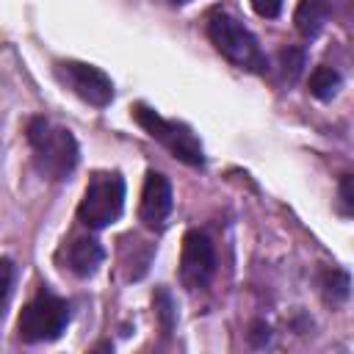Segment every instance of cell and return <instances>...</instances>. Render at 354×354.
Instances as JSON below:
<instances>
[{
  "mask_svg": "<svg viewBox=\"0 0 354 354\" xmlns=\"http://www.w3.org/2000/svg\"><path fill=\"white\" fill-rule=\"evenodd\" d=\"M25 136H28V144L33 152L36 171L41 177H47L53 183H64L75 171L80 149H77L75 136L66 127H61L44 116H33L25 127Z\"/></svg>",
  "mask_w": 354,
  "mask_h": 354,
  "instance_id": "6da1fadb",
  "label": "cell"
},
{
  "mask_svg": "<svg viewBox=\"0 0 354 354\" xmlns=\"http://www.w3.org/2000/svg\"><path fill=\"white\" fill-rule=\"evenodd\" d=\"M207 39L213 41V47L238 69L246 72H257L263 75L268 69V58L260 50V41L254 39V33L249 28H243L235 17L224 14V11H213L207 17Z\"/></svg>",
  "mask_w": 354,
  "mask_h": 354,
  "instance_id": "7a4b0ae2",
  "label": "cell"
},
{
  "mask_svg": "<svg viewBox=\"0 0 354 354\" xmlns=\"http://www.w3.org/2000/svg\"><path fill=\"white\" fill-rule=\"evenodd\" d=\"M133 119L147 130L149 138H155L158 144H163L177 160H183L188 166H202L205 163L202 141L196 138V133L188 124H183L177 119H166L155 108H149L144 102L133 105Z\"/></svg>",
  "mask_w": 354,
  "mask_h": 354,
  "instance_id": "3957f363",
  "label": "cell"
},
{
  "mask_svg": "<svg viewBox=\"0 0 354 354\" xmlns=\"http://www.w3.org/2000/svg\"><path fill=\"white\" fill-rule=\"evenodd\" d=\"M124 210V180L119 171H94L77 205V218L91 230L111 227Z\"/></svg>",
  "mask_w": 354,
  "mask_h": 354,
  "instance_id": "277c9868",
  "label": "cell"
},
{
  "mask_svg": "<svg viewBox=\"0 0 354 354\" xmlns=\"http://www.w3.org/2000/svg\"><path fill=\"white\" fill-rule=\"evenodd\" d=\"M69 324V304L66 299L50 293V290H39L19 313L17 329L19 337L25 343H47L61 337V332Z\"/></svg>",
  "mask_w": 354,
  "mask_h": 354,
  "instance_id": "5b68a950",
  "label": "cell"
},
{
  "mask_svg": "<svg viewBox=\"0 0 354 354\" xmlns=\"http://www.w3.org/2000/svg\"><path fill=\"white\" fill-rule=\"evenodd\" d=\"M53 72H55L58 83L64 88H69L75 97H80L83 102H88L94 108L111 105V100H113V83H111V77L100 66L86 64V61L66 58V61H55Z\"/></svg>",
  "mask_w": 354,
  "mask_h": 354,
  "instance_id": "8992f818",
  "label": "cell"
},
{
  "mask_svg": "<svg viewBox=\"0 0 354 354\" xmlns=\"http://www.w3.org/2000/svg\"><path fill=\"white\" fill-rule=\"evenodd\" d=\"M216 271V252L205 232L188 230L180 246V282L188 290H199L213 279Z\"/></svg>",
  "mask_w": 354,
  "mask_h": 354,
  "instance_id": "52a82bcc",
  "label": "cell"
},
{
  "mask_svg": "<svg viewBox=\"0 0 354 354\" xmlns=\"http://www.w3.org/2000/svg\"><path fill=\"white\" fill-rule=\"evenodd\" d=\"M174 207V196H171V183L149 169L147 177H144V188H141V205H138V218L144 221V227L149 230H160L169 218Z\"/></svg>",
  "mask_w": 354,
  "mask_h": 354,
  "instance_id": "ba28073f",
  "label": "cell"
},
{
  "mask_svg": "<svg viewBox=\"0 0 354 354\" xmlns=\"http://www.w3.org/2000/svg\"><path fill=\"white\" fill-rule=\"evenodd\" d=\"M105 252L100 246V241L88 238V235H80V238H72L66 246H64V263L66 268L75 274V277H91L100 263H102Z\"/></svg>",
  "mask_w": 354,
  "mask_h": 354,
  "instance_id": "9c48e42d",
  "label": "cell"
},
{
  "mask_svg": "<svg viewBox=\"0 0 354 354\" xmlns=\"http://www.w3.org/2000/svg\"><path fill=\"white\" fill-rule=\"evenodd\" d=\"M329 14H332V0H299L293 11V25L304 39H315L324 30Z\"/></svg>",
  "mask_w": 354,
  "mask_h": 354,
  "instance_id": "30bf717a",
  "label": "cell"
},
{
  "mask_svg": "<svg viewBox=\"0 0 354 354\" xmlns=\"http://www.w3.org/2000/svg\"><path fill=\"white\" fill-rule=\"evenodd\" d=\"M340 86H343V77H340V72H337L335 66L321 64V66H315L313 75H310V94L318 97V100H332Z\"/></svg>",
  "mask_w": 354,
  "mask_h": 354,
  "instance_id": "8fae6325",
  "label": "cell"
},
{
  "mask_svg": "<svg viewBox=\"0 0 354 354\" xmlns=\"http://www.w3.org/2000/svg\"><path fill=\"white\" fill-rule=\"evenodd\" d=\"M11 285H14V266L8 257H0V313L11 296Z\"/></svg>",
  "mask_w": 354,
  "mask_h": 354,
  "instance_id": "7c38bea8",
  "label": "cell"
},
{
  "mask_svg": "<svg viewBox=\"0 0 354 354\" xmlns=\"http://www.w3.org/2000/svg\"><path fill=\"white\" fill-rule=\"evenodd\" d=\"M252 8L263 19H274L282 11V0H252Z\"/></svg>",
  "mask_w": 354,
  "mask_h": 354,
  "instance_id": "4fadbf2b",
  "label": "cell"
},
{
  "mask_svg": "<svg viewBox=\"0 0 354 354\" xmlns=\"http://www.w3.org/2000/svg\"><path fill=\"white\" fill-rule=\"evenodd\" d=\"M155 310H158V315L163 318V326L171 329V299H169L166 290H158V293H155Z\"/></svg>",
  "mask_w": 354,
  "mask_h": 354,
  "instance_id": "5bb4252c",
  "label": "cell"
},
{
  "mask_svg": "<svg viewBox=\"0 0 354 354\" xmlns=\"http://www.w3.org/2000/svg\"><path fill=\"white\" fill-rule=\"evenodd\" d=\"M351 177L348 174H343V180H340V202H343V213H351Z\"/></svg>",
  "mask_w": 354,
  "mask_h": 354,
  "instance_id": "9a60e30c",
  "label": "cell"
},
{
  "mask_svg": "<svg viewBox=\"0 0 354 354\" xmlns=\"http://www.w3.org/2000/svg\"><path fill=\"white\" fill-rule=\"evenodd\" d=\"M268 332H271V329H268L266 324H254V326H252V343H254V346L268 343Z\"/></svg>",
  "mask_w": 354,
  "mask_h": 354,
  "instance_id": "2e32d148",
  "label": "cell"
},
{
  "mask_svg": "<svg viewBox=\"0 0 354 354\" xmlns=\"http://www.w3.org/2000/svg\"><path fill=\"white\" fill-rule=\"evenodd\" d=\"M171 6H185V3H191V0H169Z\"/></svg>",
  "mask_w": 354,
  "mask_h": 354,
  "instance_id": "e0dca14e",
  "label": "cell"
}]
</instances>
